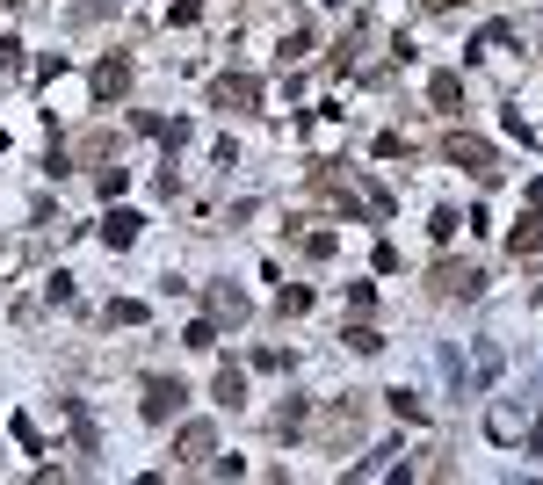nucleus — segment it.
Returning <instances> with one entry per match:
<instances>
[{"mask_svg":"<svg viewBox=\"0 0 543 485\" xmlns=\"http://www.w3.org/2000/svg\"><path fill=\"white\" fill-rule=\"evenodd\" d=\"M442 153L457 160V167H471L478 181H493V174H500V167H493V145H486V138H471V131H449V138H442Z\"/></svg>","mask_w":543,"mask_h":485,"instance_id":"nucleus-1","label":"nucleus"},{"mask_svg":"<svg viewBox=\"0 0 543 485\" xmlns=\"http://www.w3.org/2000/svg\"><path fill=\"white\" fill-rule=\"evenodd\" d=\"M181 399H189V384H181V377H153V384H145V420H153V428H167V420L181 413Z\"/></svg>","mask_w":543,"mask_h":485,"instance_id":"nucleus-2","label":"nucleus"},{"mask_svg":"<svg viewBox=\"0 0 543 485\" xmlns=\"http://www.w3.org/2000/svg\"><path fill=\"white\" fill-rule=\"evenodd\" d=\"M428 283H435V297H478L486 290V276H478V268H457V261H442Z\"/></svg>","mask_w":543,"mask_h":485,"instance_id":"nucleus-3","label":"nucleus"},{"mask_svg":"<svg viewBox=\"0 0 543 485\" xmlns=\"http://www.w3.org/2000/svg\"><path fill=\"white\" fill-rule=\"evenodd\" d=\"M210 102H218V109H254V102H261V87H254L247 73H225L218 87H210Z\"/></svg>","mask_w":543,"mask_h":485,"instance_id":"nucleus-4","label":"nucleus"},{"mask_svg":"<svg viewBox=\"0 0 543 485\" xmlns=\"http://www.w3.org/2000/svg\"><path fill=\"white\" fill-rule=\"evenodd\" d=\"M507 254H515V261H536V254H543V210H536V218H522L515 232H507Z\"/></svg>","mask_w":543,"mask_h":485,"instance_id":"nucleus-5","label":"nucleus"},{"mask_svg":"<svg viewBox=\"0 0 543 485\" xmlns=\"http://www.w3.org/2000/svg\"><path fill=\"white\" fill-rule=\"evenodd\" d=\"M174 449H181V464H196V457H210V449H218V435H210V420H189V428L174 435Z\"/></svg>","mask_w":543,"mask_h":485,"instance_id":"nucleus-6","label":"nucleus"},{"mask_svg":"<svg viewBox=\"0 0 543 485\" xmlns=\"http://www.w3.org/2000/svg\"><path fill=\"white\" fill-rule=\"evenodd\" d=\"M138 225H145V218H138V210H109V218H102V239H109V247H116V254H124V247H131V239H138Z\"/></svg>","mask_w":543,"mask_h":485,"instance_id":"nucleus-7","label":"nucleus"},{"mask_svg":"<svg viewBox=\"0 0 543 485\" xmlns=\"http://www.w3.org/2000/svg\"><path fill=\"white\" fill-rule=\"evenodd\" d=\"M124 87H131V66H124V58H102V66H95V95L109 102V95H124Z\"/></svg>","mask_w":543,"mask_h":485,"instance_id":"nucleus-8","label":"nucleus"},{"mask_svg":"<svg viewBox=\"0 0 543 485\" xmlns=\"http://www.w3.org/2000/svg\"><path fill=\"white\" fill-rule=\"evenodd\" d=\"M428 95H435V109H442V116H457V102H464V80H457V73H435V80H428Z\"/></svg>","mask_w":543,"mask_h":485,"instance_id":"nucleus-9","label":"nucleus"},{"mask_svg":"<svg viewBox=\"0 0 543 485\" xmlns=\"http://www.w3.org/2000/svg\"><path fill=\"white\" fill-rule=\"evenodd\" d=\"M210 319H247V297H239V290H210Z\"/></svg>","mask_w":543,"mask_h":485,"instance_id":"nucleus-10","label":"nucleus"},{"mask_svg":"<svg viewBox=\"0 0 543 485\" xmlns=\"http://www.w3.org/2000/svg\"><path fill=\"white\" fill-rule=\"evenodd\" d=\"M210 391H218V406H239V399H247V377H239L232 362H225V370H218V384H210Z\"/></svg>","mask_w":543,"mask_h":485,"instance_id":"nucleus-11","label":"nucleus"},{"mask_svg":"<svg viewBox=\"0 0 543 485\" xmlns=\"http://www.w3.org/2000/svg\"><path fill=\"white\" fill-rule=\"evenodd\" d=\"M341 341H348L355 355H377V348H384V333H377V326H348V333H341Z\"/></svg>","mask_w":543,"mask_h":485,"instance_id":"nucleus-12","label":"nucleus"},{"mask_svg":"<svg viewBox=\"0 0 543 485\" xmlns=\"http://www.w3.org/2000/svg\"><path fill=\"white\" fill-rule=\"evenodd\" d=\"M276 312H283V319H297V312H312V290H297V283H283V297H276Z\"/></svg>","mask_w":543,"mask_h":485,"instance_id":"nucleus-13","label":"nucleus"},{"mask_svg":"<svg viewBox=\"0 0 543 485\" xmlns=\"http://www.w3.org/2000/svg\"><path fill=\"white\" fill-rule=\"evenodd\" d=\"M384 399H391V413H399V420H420V413H428V406H420L406 384H399V391H384Z\"/></svg>","mask_w":543,"mask_h":485,"instance_id":"nucleus-14","label":"nucleus"},{"mask_svg":"<svg viewBox=\"0 0 543 485\" xmlns=\"http://www.w3.org/2000/svg\"><path fill=\"white\" fill-rule=\"evenodd\" d=\"M181 341H189V348H218V326H210V319H196L189 333H181Z\"/></svg>","mask_w":543,"mask_h":485,"instance_id":"nucleus-15","label":"nucleus"},{"mask_svg":"<svg viewBox=\"0 0 543 485\" xmlns=\"http://www.w3.org/2000/svg\"><path fill=\"white\" fill-rule=\"evenodd\" d=\"M109 319H116V326H138V319H145V305H131V297H116V305H109Z\"/></svg>","mask_w":543,"mask_h":485,"instance_id":"nucleus-16","label":"nucleus"},{"mask_svg":"<svg viewBox=\"0 0 543 485\" xmlns=\"http://www.w3.org/2000/svg\"><path fill=\"white\" fill-rule=\"evenodd\" d=\"M529 457H543V420H536V428H529Z\"/></svg>","mask_w":543,"mask_h":485,"instance_id":"nucleus-17","label":"nucleus"},{"mask_svg":"<svg viewBox=\"0 0 543 485\" xmlns=\"http://www.w3.org/2000/svg\"><path fill=\"white\" fill-rule=\"evenodd\" d=\"M420 8H457V0H420Z\"/></svg>","mask_w":543,"mask_h":485,"instance_id":"nucleus-18","label":"nucleus"},{"mask_svg":"<svg viewBox=\"0 0 543 485\" xmlns=\"http://www.w3.org/2000/svg\"><path fill=\"white\" fill-rule=\"evenodd\" d=\"M326 8H341V0H326Z\"/></svg>","mask_w":543,"mask_h":485,"instance_id":"nucleus-19","label":"nucleus"}]
</instances>
